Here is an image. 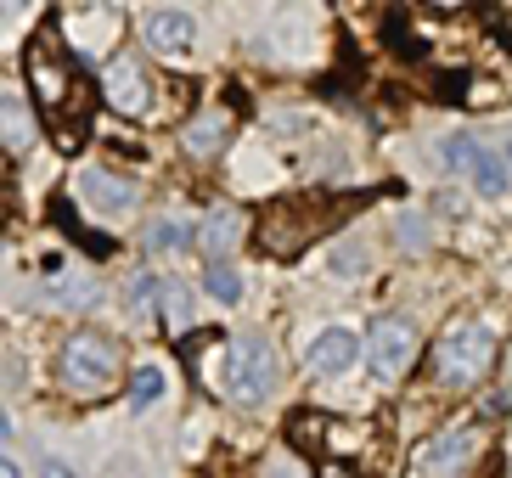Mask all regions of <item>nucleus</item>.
I'll return each mask as SVG.
<instances>
[{
	"label": "nucleus",
	"instance_id": "f257e3e1",
	"mask_svg": "<svg viewBox=\"0 0 512 478\" xmlns=\"http://www.w3.org/2000/svg\"><path fill=\"white\" fill-rule=\"evenodd\" d=\"M439 360V383H451V389H467V383H479L490 366H496V332L484 327V321H451L445 338L434 349Z\"/></svg>",
	"mask_w": 512,
	"mask_h": 478
},
{
	"label": "nucleus",
	"instance_id": "f03ea898",
	"mask_svg": "<svg viewBox=\"0 0 512 478\" xmlns=\"http://www.w3.org/2000/svg\"><path fill=\"white\" fill-rule=\"evenodd\" d=\"M23 68H29V85H34V96H40V107H46V113H62V107L74 102V90H79L74 62H68V45H62L51 29L34 34L29 62H23Z\"/></svg>",
	"mask_w": 512,
	"mask_h": 478
},
{
	"label": "nucleus",
	"instance_id": "7ed1b4c3",
	"mask_svg": "<svg viewBox=\"0 0 512 478\" xmlns=\"http://www.w3.org/2000/svg\"><path fill=\"white\" fill-rule=\"evenodd\" d=\"M62 383L74 394H107L119 383V349L96 332H74L62 344Z\"/></svg>",
	"mask_w": 512,
	"mask_h": 478
},
{
	"label": "nucleus",
	"instance_id": "20e7f679",
	"mask_svg": "<svg viewBox=\"0 0 512 478\" xmlns=\"http://www.w3.org/2000/svg\"><path fill=\"white\" fill-rule=\"evenodd\" d=\"M237 360H231V400L237 405H265L276 389V344L265 332H242L231 338Z\"/></svg>",
	"mask_w": 512,
	"mask_h": 478
},
{
	"label": "nucleus",
	"instance_id": "39448f33",
	"mask_svg": "<svg viewBox=\"0 0 512 478\" xmlns=\"http://www.w3.org/2000/svg\"><path fill=\"white\" fill-rule=\"evenodd\" d=\"M479 445H484V434L467 428V422L439 428V434L422 439V450L411 456V478H462L467 467H473V456H479Z\"/></svg>",
	"mask_w": 512,
	"mask_h": 478
},
{
	"label": "nucleus",
	"instance_id": "423d86ee",
	"mask_svg": "<svg viewBox=\"0 0 512 478\" xmlns=\"http://www.w3.org/2000/svg\"><path fill=\"white\" fill-rule=\"evenodd\" d=\"M411 355H417V338H411L406 321H394V315H377L372 332H366V360H372V372L383 377V383H394V377H406Z\"/></svg>",
	"mask_w": 512,
	"mask_h": 478
},
{
	"label": "nucleus",
	"instance_id": "0eeeda50",
	"mask_svg": "<svg viewBox=\"0 0 512 478\" xmlns=\"http://www.w3.org/2000/svg\"><path fill=\"white\" fill-rule=\"evenodd\" d=\"M74 192H79V203L91 214H102V220H124V214L136 209V180L113 175V169H79Z\"/></svg>",
	"mask_w": 512,
	"mask_h": 478
},
{
	"label": "nucleus",
	"instance_id": "6e6552de",
	"mask_svg": "<svg viewBox=\"0 0 512 478\" xmlns=\"http://www.w3.org/2000/svg\"><path fill=\"white\" fill-rule=\"evenodd\" d=\"M102 96H107V107L113 113H124V119H141L152 107V85H147V74L136 68V57H113L102 68Z\"/></svg>",
	"mask_w": 512,
	"mask_h": 478
},
{
	"label": "nucleus",
	"instance_id": "1a4fd4ad",
	"mask_svg": "<svg viewBox=\"0 0 512 478\" xmlns=\"http://www.w3.org/2000/svg\"><path fill=\"white\" fill-rule=\"evenodd\" d=\"M141 40H147L158 57H181L186 45L197 40V23L181 6H152V12L141 17Z\"/></svg>",
	"mask_w": 512,
	"mask_h": 478
},
{
	"label": "nucleus",
	"instance_id": "9d476101",
	"mask_svg": "<svg viewBox=\"0 0 512 478\" xmlns=\"http://www.w3.org/2000/svg\"><path fill=\"white\" fill-rule=\"evenodd\" d=\"M361 360V338L344 327H327L310 338V355H304V366H310V377H344L349 366Z\"/></svg>",
	"mask_w": 512,
	"mask_h": 478
},
{
	"label": "nucleus",
	"instance_id": "9b49d317",
	"mask_svg": "<svg viewBox=\"0 0 512 478\" xmlns=\"http://www.w3.org/2000/svg\"><path fill=\"white\" fill-rule=\"evenodd\" d=\"M242 242V214L237 209H214L209 220H203V231H197V248L214 259V265H226V254Z\"/></svg>",
	"mask_w": 512,
	"mask_h": 478
},
{
	"label": "nucleus",
	"instance_id": "f8f14e48",
	"mask_svg": "<svg viewBox=\"0 0 512 478\" xmlns=\"http://www.w3.org/2000/svg\"><path fill=\"white\" fill-rule=\"evenodd\" d=\"M46 299L57 304V310H91V304L102 299V287H96L91 270H68L62 282H51V287H46Z\"/></svg>",
	"mask_w": 512,
	"mask_h": 478
},
{
	"label": "nucleus",
	"instance_id": "ddd939ff",
	"mask_svg": "<svg viewBox=\"0 0 512 478\" xmlns=\"http://www.w3.org/2000/svg\"><path fill=\"white\" fill-rule=\"evenodd\" d=\"M226 135H231V119H226V113H203V119H192V124H186L181 147L192 152V158H209V152H220V147H226Z\"/></svg>",
	"mask_w": 512,
	"mask_h": 478
},
{
	"label": "nucleus",
	"instance_id": "4468645a",
	"mask_svg": "<svg viewBox=\"0 0 512 478\" xmlns=\"http://www.w3.org/2000/svg\"><path fill=\"white\" fill-rule=\"evenodd\" d=\"M467 180H473V192L479 197H501L507 192V158H496V152H473V164H467Z\"/></svg>",
	"mask_w": 512,
	"mask_h": 478
},
{
	"label": "nucleus",
	"instance_id": "2eb2a0df",
	"mask_svg": "<svg viewBox=\"0 0 512 478\" xmlns=\"http://www.w3.org/2000/svg\"><path fill=\"white\" fill-rule=\"evenodd\" d=\"M113 29H119V17L113 12H79L74 17V45L79 51H102V45L113 40Z\"/></svg>",
	"mask_w": 512,
	"mask_h": 478
},
{
	"label": "nucleus",
	"instance_id": "dca6fc26",
	"mask_svg": "<svg viewBox=\"0 0 512 478\" xmlns=\"http://www.w3.org/2000/svg\"><path fill=\"white\" fill-rule=\"evenodd\" d=\"M0 119H6V147H12V152H29V141H34V119H29V107L17 102L12 90L0 96Z\"/></svg>",
	"mask_w": 512,
	"mask_h": 478
},
{
	"label": "nucleus",
	"instance_id": "f3484780",
	"mask_svg": "<svg viewBox=\"0 0 512 478\" xmlns=\"http://www.w3.org/2000/svg\"><path fill=\"white\" fill-rule=\"evenodd\" d=\"M327 276L332 282H355V276H366V248L361 242H338L327 254Z\"/></svg>",
	"mask_w": 512,
	"mask_h": 478
},
{
	"label": "nucleus",
	"instance_id": "a211bd4d",
	"mask_svg": "<svg viewBox=\"0 0 512 478\" xmlns=\"http://www.w3.org/2000/svg\"><path fill=\"white\" fill-rule=\"evenodd\" d=\"M186 242H192V231H186V220H152L147 225V248L152 254H175V248H186Z\"/></svg>",
	"mask_w": 512,
	"mask_h": 478
},
{
	"label": "nucleus",
	"instance_id": "6ab92c4d",
	"mask_svg": "<svg viewBox=\"0 0 512 478\" xmlns=\"http://www.w3.org/2000/svg\"><path fill=\"white\" fill-rule=\"evenodd\" d=\"M164 372H158V366H141L136 372V383H130V405H136V411H152V405L164 400Z\"/></svg>",
	"mask_w": 512,
	"mask_h": 478
},
{
	"label": "nucleus",
	"instance_id": "aec40b11",
	"mask_svg": "<svg viewBox=\"0 0 512 478\" xmlns=\"http://www.w3.org/2000/svg\"><path fill=\"white\" fill-rule=\"evenodd\" d=\"M203 287H209V299H220V304H242V270H231V265H209Z\"/></svg>",
	"mask_w": 512,
	"mask_h": 478
},
{
	"label": "nucleus",
	"instance_id": "412c9836",
	"mask_svg": "<svg viewBox=\"0 0 512 478\" xmlns=\"http://www.w3.org/2000/svg\"><path fill=\"white\" fill-rule=\"evenodd\" d=\"M164 321H169V332L192 327V293L181 282H164Z\"/></svg>",
	"mask_w": 512,
	"mask_h": 478
},
{
	"label": "nucleus",
	"instance_id": "4be33fe9",
	"mask_svg": "<svg viewBox=\"0 0 512 478\" xmlns=\"http://www.w3.org/2000/svg\"><path fill=\"white\" fill-rule=\"evenodd\" d=\"M473 152H479V141H467V135H445V141H439V158H445V169H456V175H467Z\"/></svg>",
	"mask_w": 512,
	"mask_h": 478
},
{
	"label": "nucleus",
	"instance_id": "5701e85b",
	"mask_svg": "<svg viewBox=\"0 0 512 478\" xmlns=\"http://www.w3.org/2000/svg\"><path fill=\"white\" fill-rule=\"evenodd\" d=\"M259 478H310V473H304L299 456H287V450H271V456H265V467H259Z\"/></svg>",
	"mask_w": 512,
	"mask_h": 478
},
{
	"label": "nucleus",
	"instance_id": "b1692460",
	"mask_svg": "<svg viewBox=\"0 0 512 478\" xmlns=\"http://www.w3.org/2000/svg\"><path fill=\"white\" fill-rule=\"evenodd\" d=\"M400 242H411V248H422V242H428V237H422V220H400Z\"/></svg>",
	"mask_w": 512,
	"mask_h": 478
},
{
	"label": "nucleus",
	"instance_id": "393cba45",
	"mask_svg": "<svg viewBox=\"0 0 512 478\" xmlns=\"http://www.w3.org/2000/svg\"><path fill=\"white\" fill-rule=\"evenodd\" d=\"M0 478H23V467H17V456H6V462H0Z\"/></svg>",
	"mask_w": 512,
	"mask_h": 478
},
{
	"label": "nucleus",
	"instance_id": "a878e982",
	"mask_svg": "<svg viewBox=\"0 0 512 478\" xmlns=\"http://www.w3.org/2000/svg\"><path fill=\"white\" fill-rule=\"evenodd\" d=\"M321 478H349V473H344V467H327V473H321Z\"/></svg>",
	"mask_w": 512,
	"mask_h": 478
},
{
	"label": "nucleus",
	"instance_id": "bb28decb",
	"mask_svg": "<svg viewBox=\"0 0 512 478\" xmlns=\"http://www.w3.org/2000/svg\"><path fill=\"white\" fill-rule=\"evenodd\" d=\"M46 478H68V473H62V467H51V473H46Z\"/></svg>",
	"mask_w": 512,
	"mask_h": 478
},
{
	"label": "nucleus",
	"instance_id": "cd10ccee",
	"mask_svg": "<svg viewBox=\"0 0 512 478\" xmlns=\"http://www.w3.org/2000/svg\"><path fill=\"white\" fill-rule=\"evenodd\" d=\"M507 164H512V141H507Z\"/></svg>",
	"mask_w": 512,
	"mask_h": 478
},
{
	"label": "nucleus",
	"instance_id": "c85d7f7f",
	"mask_svg": "<svg viewBox=\"0 0 512 478\" xmlns=\"http://www.w3.org/2000/svg\"><path fill=\"white\" fill-rule=\"evenodd\" d=\"M507 377H512V360H507Z\"/></svg>",
	"mask_w": 512,
	"mask_h": 478
}]
</instances>
